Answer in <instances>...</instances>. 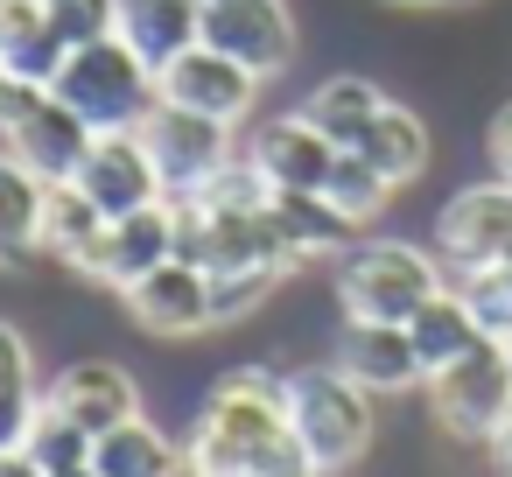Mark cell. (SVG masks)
<instances>
[{
	"label": "cell",
	"instance_id": "6da1fadb",
	"mask_svg": "<svg viewBox=\"0 0 512 477\" xmlns=\"http://www.w3.org/2000/svg\"><path fill=\"white\" fill-rule=\"evenodd\" d=\"M183 477H316L288 428V372L232 365L183 435Z\"/></svg>",
	"mask_w": 512,
	"mask_h": 477
},
{
	"label": "cell",
	"instance_id": "7a4b0ae2",
	"mask_svg": "<svg viewBox=\"0 0 512 477\" xmlns=\"http://www.w3.org/2000/svg\"><path fill=\"white\" fill-rule=\"evenodd\" d=\"M288 428L309 449L316 477H344L351 463H365V449L379 435V414H372V393L330 358V365L288 372Z\"/></svg>",
	"mask_w": 512,
	"mask_h": 477
},
{
	"label": "cell",
	"instance_id": "3957f363",
	"mask_svg": "<svg viewBox=\"0 0 512 477\" xmlns=\"http://www.w3.org/2000/svg\"><path fill=\"white\" fill-rule=\"evenodd\" d=\"M442 288L449 267L435 260V246L414 239H351V253L337 260V309L358 323H407Z\"/></svg>",
	"mask_w": 512,
	"mask_h": 477
},
{
	"label": "cell",
	"instance_id": "277c9868",
	"mask_svg": "<svg viewBox=\"0 0 512 477\" xmlns=\"http://www.w3.org/2000/svg\"><path fill=\"white\" fill-rule=\"evenodd\" d=\"M50 92L92 127V134H120V127H141L148 106H155V64L127 43V36H99V43H78Z\"/></svg>",
	"mask_w": 512,
	"mask_h": 477
},
{
	"label": "cell",
	"instance_id": "5b68a950",
	"mask_svg": "<svg viewBox=\"0 0 512 477\" xmlns=\"http://www.w3.org/2000/svg\"><path fill=\"white\" fill-rule=\"evenodd\" d=\"M421 393H428V414H435L442 435H456V442H491L498 421L512 414V344L484 337L477 351H463L456 365H442Z\"/></svg>",
	"mask_w": 512,
	"mask_h": 477
},
{
	"label": "cell",
	"instance_id": "8992f818",
	"mask_svg": "<svg viewBox=\"0 0 512 477\" xmlns=\"http://www.w3.org/2000/svg\"><path fill=\"white\" fill-rule=\"evenodd\" d=\"M260 85H267V78H253L246 64H232V57L211 50V43L176 50V57L155 71V99H169V106H183V113H204V120H218V127H232V134L253 120Z\"/></svg>",
	"mask_w": 512,
	"mask_h": 477
},
{
	"label": "cell",
	"instance_id": "52a82bcc",
	"mask_svg": "<svg viewBox=\"0 0 512 477\" xmlns=\"http://www.w3.org/2000/svg\"><path fill=\"white\" fill-rule=\"evenodd\" d=\"M512 253V183L491 176V183H463L442 211H435V260L456 274L470 267H491Z\"/></svg>",
	"mask_w": 512,
	"mask_h": 477
},
{
	"label": "cell",
	"instance_id": "ba28073f",
	"mask_svg": "<svg viewBox=\"0 0 512 477\" xmlns=\"http://www.w3.org/2000/svg\"><path fill=\"white\" fill-rule=\"evenodd\" d=\"M141 141H148V155H155L169 197H197V190L239 155V148H232V127H218V120H204V113H183V106H169V99L148 106Z\"/></svg>",
	"mask_w": 512,
	"mask_h": 477
},
{
	"label": "cell",
	"instance_id": "9c48e42d",
	"mask_svg": "<svg viewBox=\"0 0 512 477\" xmlns=\"http://www.w3.org/2000/svg\"><path fill=\"white\" fill-rule=\"evenodd\" d=\"M253 78H281L295 64V8L288 0H204V36Z\"/></svg>",
	"mask_w": 512,
	"mask_h": 477
},
{
	"label": "cell",
	"instance_id": "30bf717a",
	"mask_svg": "<svg viewBox=\"0 0 512 477\" xmlns=\"http://www.w3.org/2000/svg\"><path fill=\"white\" fill-rule=\"evenodd\" d=\"M92 141H99V134H92V127H85V120L50 92V85H43V92H29V106H22L8 127H0V148H8L22 169H36L43 183H71V176H78V162L92 155Z\"/></svg>",
	"mask_w": 512,
	"mask_h": 477
},
{
	"label": "cell",
	"instance_id": "8fae6325",
	"mask_svg": "<svg viewBox=\"0 0 512 477\" xmlns=\"http://www.w3.org/2000/svg\"><path fill=\"white\" fill-rule=\"evenodd\" d=\"M337 141L295 106V113H267L260 127H253V141H246V162L260 169V183L267 190H323L330 183V169H337Z\"/></svg>",
	"mask_w": 512,
	"mask_h": 477
},
{
	"label": "cell",
	"instance_id": "7c38bea8",
	"mask_svg": "<svg viewBox=\"0 0 512 477\" xmlns=\"http://www.w3.org/2000/svg\"><path fill=\"white\" fill-rule=\"evenodd\" d=\"M71 183H78L106 218H127V211H148V204H162V197H169V183H162V169H155V155H148L141 127L99 134Z\"/></svg>",
	"mask_w": 512,
	"mask_h": 477
},
{
	"label": "cell",
	"instance_id": "4fadbf2b",
	"mask_svg": "<svg viewBox=\"0 0 512 477\" xmlns=\"http://www.w3.org/2000/svg\"><path fill=\"white\" fill-rule=\"evenodd\" d=\"M127 316H134V330H148V337H204V330H218V316H211V274L197 267V260H162L155 274H141L127 295Z\"/></svg>",
	"mask_w": 512,
	"mask_h": 477
},
{
	"label": "cell",
	"instance_id": "5bb4252c",
	"mask_svg": "<svg viewBox=\"0 0 512 477\" xmlns=\"http://www.w3.org/2000/svg\"><path fill=\"white\" fill-rule=\"evenodd\" d=\"M43 407L64 414V421H78L85 435H106V428H120V421L141 414V386H134V372L120 358H78V365H64L43 386Z\"/></svg>",
	"mask_w": 512,
	"mask_h": 477
},
{
	"label": "cell",
	"instance_id": "9a60e30c",
	"mask_svg": "<svg viewBox=\"0 0 512 477\" xmlns=\"http://www.w3.org/2000/svg\"><path fill=\"white\" fill-rule=\"evenodd\" d=\"M162 260H176V204H169V197L148 204V211L113 218L106 239H99V253H92V267H85V281L127 295V288H134L141 274H155Z\"/></svg>",
	"mask_w": 512,
	"mask_h": 477
},
{
	"label": "cell",
	"instance_id": "2e32d148",
	"mask_svg": "<svg viewBox=\"0 0 512 477\" xmlns=\"http://www.w3.org/2000/svg\"><path fill=\"white\" fill-rule=\"evenodd\" d=\"M337 365H344L372 400H393V393H421V386H428L407 323H358V316H344V330H337Z\"/></svg>",
	"mask_w": 512,
	"mask_h": 477
},
{
	"label": "cell",
	"instance_id": "e0dca14e",
	"mask_svg": "<svg viewBox=\"0 0 512 477\" xmlns=\"http://www.w3.org/2000/svg\"><path fill=\"white\" fill-rule=\"evenodd\" d=\"M267 218H274V239H281L288 274L351 253V218H344L323 190H267Z\"/></svg>",
	"mask_w": 512,
	"mask_h": 477
},
{
	"label": "cell",
	"instance_id": "ac0fdd59",
	"mask_svg": "<svg viewBox=\"0 0 512 477\" xmlns=\"http://www.w3.org/2000/svg\"><path fill=\"white\" fill-rule=\"evenodd\" d=\"M351 155H365V162H372L393 190H407V183L435 162V141H428V120H421L414 106L386 99V106H379V120L358 134V148H351Z\"/></svg>",
	"mask_w": 512,
	"mask_h": 477
},
{
	"label": "cell",
	"instance_id": "d6986e66",
	"mask_svg": "<svg viewBox=\"0 0 512 477\" xmlns=\"http://www.w3.org/2000/svg\"><path fill=\"white\" fill-rule=\"evenodd\" d=\"M92 477H183V442L148 414L92 435Z\"/></svg>",
	"mask_w": 512,
	"mask_h": 477
},
{
	"label": "cell",
	"instance_id": "ffe728a7",
	"mask_svg": "<svg viewBox=\"0 0 512 477\" xmlns=\"http://www.w3.org/2000/svg\"><path fill=\"white\" fill-rule=\"evenodd\" d=\"M43 204H50V183L0 148V274L43 253Z\"/></svg>",
	"mask_w": 512,
	"mask_h": 477
},
{
	"label": "cell",
	"instance_id": "44dd1931",
	"mask_svg": "<svg viewBox=\"0 0 512 477\" xmlns=\"http://www.w3.org/2000/svg\"><path fill=\"white\" fill-rule=\"evenodd\" d=\"M64 57H71V50H64V36L50 29L43 0H8V8H0V71H8V78L50 85Z\"/></svg>",
	"mask_w": 512,
	"mask_h": 477
},
{
	"label": "cell",
	"instance_id": "7402d4cb",
	"mask_svg": "<svg viewBox=\"0 0 512 477\" xmlns=\"http://www.w3.org/2000/svg\"><path fill=\"white\" fill-rule=\"evenodd\" d=\"M407 337H414V351H421V372L435 379L442 365H456L463 351H477L484 344V330H477V316H470V302H463V288L449 281L442 295H428L414 316H407Z\"/></svg>",
	"mask_w": 512,
	"mask_h": 477
},
{
	"label": "cell",
	"instance_id": "603a6c76",
	"mask_svg": "<svg viewBox=\"0 0 512 477\" xmlns=\"http://www.w3.org/2000/svg\"><path fill=\"white\" fill-rule=\"evenodd\" d=\"M120 36L162 71L176 50L204 36V0H120Z\"/></svg>",
	"mask_w": 512,
	"mask_h": 477
},
{
	"label": "cell",
	"instance_id": "cb8c5ba5",
	"mask_svg": "<svg viewBox=\"0 0 512 477\" xmlns=\"http://www.w3.org/2000/svg\"><path fill=\"white\" fill-rule=\"evenodd\" d=\"M106 211L78 190V183H50V204H43V253L50 260H64L71 274H85L92 267V253H99V239H106Z\"/></svg>",
	"mask_w": 512,
	"mask_h": 477
},
{
	"label": "cell",
	"instance_id": "d4e9b609",
	"mask_svg": "<svg viewBox=\"0 0 512 477\" xmlns=\"http://www.w3.org/2000/svg\"><path fill=\"white\" fill-rule=\"evenodd\" d=\"M379 106H386V92H379L372 78H358V71H330V78L302 99V113H309L337 148H358V134L379 120Z\"/></svg>",
	"mask_w": 512,
	"mask_h": 477
},
{
	"label": "cell",
	"instance_id": "484cf974",
	"mask_svg": "<svg viewBox=\"0 0 512 477\" xmlns=\"http://www.w3.org/2000/svg\"><path fill=\"white\" fill-rule=\"evenodd\" d=\"M323 197L351 218V232H365V225H379L386 218V204H393V183L365 162V155H337V169H330V183H323Z\"/></svg>",
	"mask_w": 512,
	"mask_h": 477
},
{
	"label": "cell",
	"instance_id": "4316f807",
	"mask_svg": "<svg viewBox=\"0 0 512 477\" xmlns=\"http://www.w3.org/2000/svg\"><path fill=\"white\" fill-rule=\"evenodd\" d=\"M456 288H463V302H470L477 330H484V337H498V344H512V253H505V260H491V267L456 274Z\"/></svg>",
	"mask_w": 512,
	"mask_h": 477
},
{
	"label": "cell",
	"instance_id": "83f0119b",
	"mask_svg": "<svg viewBox=\"0 0 512 477\" xmlns=\"http://www.w3.org/2000/svg\"><path fill=\"white\" fill-rule=\"evenodd\" d=\"M29 456L50 470V477H64V470H92V435L78 428V421H64V414H36V428H29Z\"/></svg>",
	"mask_w": 512,
	"mask_h": 477
},
{
	"label": "cell",
	"instance_id": "f1b7e54d",
	"mask_svg": "<svg viewBox=\"0 0 512 477\" xmlns=\"http://www.w3.org/2000/svg\"><path fill=\"white\" fill-rule=\"evenodd\" d=\"M281 281H288L281 267H253V274H211V316H218V330H225V323H246L253 309H267Z\"/></svg>",
	"mask_w": 512,
	"mask_h": 477
},
{
	"label": "cell",
	"instance_id": "f546056e",
	"mask_svg": "<svg viewBox=\"0 0 512 477\" xmlns=\"http://www.w3.org/2000/svg\"><path fill=\"white\" fill-rule=\"evenodd\" d=\"M43 15L64 36V50L99 43V36H120V0H43Z\"/></svg>",
	"mask_w": 512,
	"mask_h": 477
},
{
	"label": "cell",
	"instance_id": "4dcf8cb0",
	"mask_svg": "<svg viewBox=\"0 0 512 477\" xmlns=\"http://www.w3.org/2000/svg\"><path fill=\"white\" fill-rule=\"evenodd\" d=\"M36 414H43V393H36V386H15V393H0V456L29 449V428H36Z\"/></svg>",
	"mask_w": 512,
	"mask_h": 477
},
{
	"label": "cell",
	"instance_id": "1f68e13d",
	"mask_svg": "<svg viewBox=\"0 0 512 477\" xmlns=\"http://www.w3.org/2000/svg\"><path fill=\"white\" fill-rule=\"evenodd\" d=\"M15 386H36V351L8 316H0V393H15Z\"/></svg>",
	"mask_w": 512,
	"mask_h": 477
},
{
	"label": "cell",
	"instance_id": "d6a6232c",
	"mask_svg": "<svg viewBox=\"0 0 512 477\" xmlns=\"http://www.w3.org/2000/svg\"><path fill=\"white\" fill-rule=\"evenodd\" d=\"M484 155H491V176L512 183V99L491 113V127H484Z\"/></svg>",
	"mask_w": 512,
	"mask_h": 477
},
{
	"label": "cell",
	"instance_id": "836d02e7",
	"mask_svg": "<svg viewBox=\"0 0 512 477\" xmlns=\"http://www.w3.org/2000/svg\"><path fill=\"white\" fill-rule=\"evenodd\" d=\"M484 456H491V470H498V477H512V414L498 421V435L484 442Z\"/></svg>",
	"mask_w": 512,
	"mask_h": 477
},
{
	"label": "cell",
	"instance_id": "e575fe53",
	"mask_svg": "<svg viewBox=\"0 0 512 477\" xmlns=\"http://www.w3.org/2000/svg\"><path fill=\"white\" fill-rule=\"evenodd\" d=\"M0 477H50V470H43L29 449H15V456H0Z\"/></svg>",
	"mask_w": 512,
	"mask_h": 477
},
{
	"label": "cell",
	"instance_id": "d590c367",
	"mask_svg": "<svg viewBox=\"0 0 512 477\" xmlns=\"http://www.w3.org/2000/svg\"><path fill=\"white\" fill-rule=\"evenodd\" d=\"M386 8H456V0H386Z\"/></svg>",
	"mask_w": 512,
	"mask_h": 477
},
{
	"label": "cell",
	"instance_id": "8d00e7d4",
	"mask_svg": "<svg viewBox=\"0 0 512 477\" xmlns=\"http://www.w3.org/2000/svg\"><path fill=\"white\" fill-rule=\"evenodd\" d=\"M64 477H92V470H64Z\"/></svg>",
	"mask_w": 512,
	"mask_h": 477
},
{
	"label": "cell",
	"instance_id": "74e56055",
	"mask_svg": "<svg viewBox=\"0 0 512 477\" xmlns=\"http://www.w3.org/2000/svg\"><path fill=\"white\" fill-rule=\"evenodd\" d=\"M0 8H8V0H0Z\"/></svg>",
	"mask_w": 512,
	"mask_h": 477
}]
</instances>
